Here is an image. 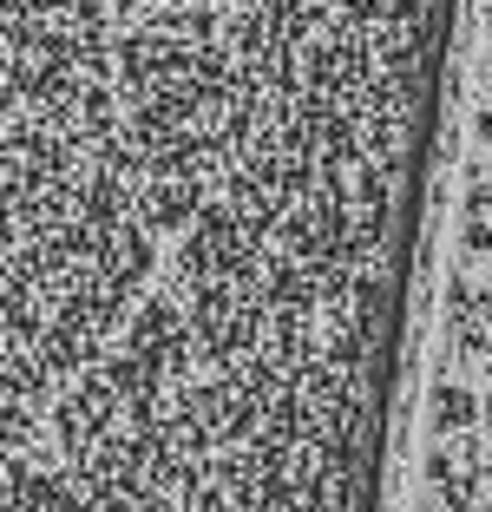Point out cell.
<instances>
[{
	"mask_svg": "<svg viewBox=\"0 0 492 512\" xmlns=\"http://www.w3.org/2000/svg\"><path fill=\"white\" fill-rule=\"evenodd\" d=\"M479 421V394L460 381H440L433 388V427H473Z\"/></svg>",
	"mask_w": 492,
	"mask_h": 512,
	"instance_id": "6da1fadb",
	"label": "cell"
},
{
	"mask_svg": "<svg viewBox=\"0 0 492 512\" xmlns=\"http://www.w3.org/2000/svg\"><path fill=\"white\" fill-rule=\"evenodd\" d=\"M479 250H492V230L479 217H466V256H479Z\"/></svg>",
	"mask_w": 492,
	"mask_h": 512,
	"instance_id": "7a4b0ae2",
	"label": "cell"
},
{
	"mask_svg": "<svg viewBox=\"0 0 492 512\" xmlns=\"http://www.w3.org/2000/svg\"><path fill=\"white\" fill-rule=\"evenodd\" d=\"M473 132H479V138L492 145V112H479V119H473Z\"/></svg>",
	"mask_w": 492,
	"mask_h": 512,
	"instance_id": "3957f363",
	"label": "cell"
},
{
	"mask_svg": "<svg viewBox=\"0 0 492 512\" xmlns=\"http://www.w3.org/2000/svg\"><path fill=\"white\" fill-rule=\"evenodd\" d=\"M486 204H492V197H486Z\"/></svg>",
	"mask_w": 492,
	"mask_h": 512,
	"instance_id": "277c9868",
	"label": "cell"
}]
</instances>
